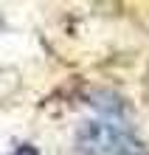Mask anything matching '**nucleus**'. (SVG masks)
<instances>
[{"label": "nucleus", "mask_w": 149, "mask_h": 155, "mask_svg": "<svg viewBox=\"0 0 149 155\" xmlns=\"http://www.w3.org/2000/svg\"><path fill=\"white\" fill-rule=\"evenodd\" d=\"M79 155H144L141 141L110 121H85L76 135Z\"/></svg>", "instance_id": "f257e3e1"}, {"label": "nucleus", "mask_w": 149, "mask_h": 155, "mask_svg": "<svg viewBox=\"0 0 149 155\" xmlns=\"http://www.w3.org/2000/svg\"><path fill=\"white\" fill-rule=\"evenodd\" d=\"M14 155H40V152H37L31 144H20V147L14 150Z\"/></svg>", "instance_id": "f03ea898"}]
</instances>
